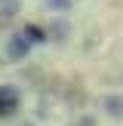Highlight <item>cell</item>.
Instances as JSON below:
<instances>
[{
  "instance_id": "6da1fadb",
  "label": "cell",
  "mask_w": 123,
  "mask_h": 126,
  "mask_svg": "<svg viewBox=\"0 0 123 126\" xmlns=\"http://www.w3.org/2000/svg\"><path fill=\"white\" fill-rule=\"evenodd\" d=\"M34 46H37V43L31 40L25 31H12V34L6 37V59H9V62H22V59L31 55Z\"/></svg>"
},
{
  "instance_id": "277c9868",
  "label": "cell",
  "mask_w": 123,
  "mask_h": 126,
  "mask_svg": "<svg viewBox=\"0 0 123 126\" xmlns=\"http://www.w3.org/2000/svg\"><path fill=\"white\" fill-rule=\"evenodd\" d=\"M102 105H105V111H108V117H114V120L123 117V95H108Z\"/></svg>"
},
{
  "instance_id": "7a4b0ae2",
  "label": "cell",
  "mask_w": 123,
  "mask_h": 126,
  "mask_svg": "<svg viewBox=\"0 0 123 126\" xmlns=\"http://www.w3.org/2000/svg\"><path fill=\"white\" fill-rule=\"evenodd\" d=\"M18 105H22V95L15 86H0V117H12Z\"/></svg>"
},
{
  "instance_id": "52a82bcc",
  "label": "cell",
  "mask_w": 123,
  "mask_h": 126,
  "mask_svg": "<svg viewBox=\"0 0 123 126\" xmlns=\"http://www.w3.org/2000/svg\"><path fill=\"white\" fill-rule=\"evenodd\" d=\"M43 3H46V9H49V12H62V16H65V12L71 9L74 0H43Z\"/></svg>"
},
{
  "instance_id": "3957f363",
  "label": "cell",
  "mask_w": 123,
  "mask_h": 126,
  "mask_svg": "<svg viewBox=\"0 0 123 126\" xmlns=\"http://www.w3.org/2000/svg\"><path fill=\"white\" fill-rule=\"evenodd\" d=\"M68 31H71V25H68V18H55L52 25L46 28V34H49V40H55V43H62L68 37Z\"/></svg>"
},
{
  "instance_id": "5b68a950",
  "label": "cell",
  "mask_w": 123,
  "mask_h": 126,
  "mask_svg": "<svg viewBox=\"0 0 123 126\" xmlns=\"http://www.w3.org/2000/svg\"><path fill=\"white\" fill-rule=\"evenodd\" d=\"M22 31H25V34H28V37H31L34 43H46V40H49L46 28H40V25H34V22H28V25H25Z\"/></svg>"
},
{
  "instance_id": "8992f818",
  "label": "cell",
  "mask_w": 123,
  "mask_h": 126,
  "mask_svg": "<svg viewBox=\"0 0 123 126\" xmlns=\"http://www.w3.org/2000/svg\"><path fill=\"white\" fill-rule=\"evenodd\" d=\"M18 0H0V16H3V22H12V18L18 16Z\"/></svg>"
}]
</instances>
